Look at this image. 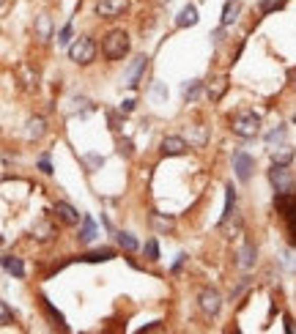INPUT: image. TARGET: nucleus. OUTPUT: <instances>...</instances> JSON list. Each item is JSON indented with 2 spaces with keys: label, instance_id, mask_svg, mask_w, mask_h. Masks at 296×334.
Returning <instances> with one entry per match:
<instances>
[{
  "label": "nucleus",
  "instance_id": "nucleus-20",
  "mask_svg": "<svg viewBox=\"0 0 296 334\" xmlns=\"http://www.w3.org/2000/svg\"><path fill=\"white\" fill-rule=\"evenodd\" d=\"M228 200H225V211H222V222H225L228 217H231V211H233V200H236V195H233V186H228Z\"/></svg>",
  "mask_w": 296,
  "mask_h": 334
},
{
  "label": "nucleus",
  "instance_id": "nucleus-24",
  "mask_svg": "<svg viewBox=\"0 0 296 334\" xmlns=\"http://www.w3.org/2000/svg\"><path fill=\"white\" fill-rule=\"evenodd\" d=\"M69 38H71V25H66V28H60V33H58V44H69Z\"/></svg>",
  "mask_w": 296,
  "mask_h": 334
},
{
  "label": "nucleus",
  "instance_id": "nucleus-3",
  "mask_svg": "<svg viewBox=\"0 0 296 334\" xmlns=\"http://www.w3.org/2000/svg\"><path fill=\"white\" fill-rule=\"evenodd\" d=\"M69 58L74 63H91L93 58H96V44L91 41V38H77L71 47H69Z\"/></svg>",
  "mask_w": 296,
  "mask_h": 334
},
{
  "label": "nucleus",
  "instance_id": "nucleus-12",
  "mask_svg": "<svg viewBox=\"0 0 296 334\" xmlns=\"http://www.w3.org/2000/svg\"><path fill=\"white\" fill-rule=\"evenodd\" d=\"M3 269L6 271H9L11 274V277H25V263H22V260H19V258H11V255H6L3 258Z\"/></svg>",
  "mask_w": 296,
  "mask_h": 334
},
{
  "label": "nucleus",
  "instance_id": "nucleus-32",
  "mask_svg": "<svg viewBox=\"0 0 296 334\" xmlns=\"http://www.w3.org/2000/svg\"><path fill=\"white\" fill-rule=\"evenodd\" d=\"M184 260H187V255H178V258H176V263H173V271H178V269H181V263H184Z\"/></svg>",
  "mask_w": 296,
  "mask_h": 334
},
{
  "label": "nucleus",
  "instance_id": "nucleus-9",
  "mask_svg": "<svg viewBox=\"0 0 296 334\" xmlns=\"http://www.w3.org/2000/svg\"><path fill=\"white\" fill-rule=\"evenodd\" d=\"M55 214H58L60 219H63V222H69V225H77V222H80L77 208H71L69 203H63V200H60V203H55Z\"/></svg>",
  "mask_w": 296,
  "mask_h": 334
},
{
  "label": "nucleus",
  "instance_id": "nucleus-26",
  "mask_svg": "<svg viewBox=\"0 0 296 334\" xmlns=\"http://www.w3.org/2000/svg\"><path fill=\"white\" fill-rule=\"evenodd\" d=\"M124 156H132V140H121V148H118Z\"/></svg>",
  "mask_w": 296,
  "mask_h": 334
},
{
  "label": "nucleus",
  "instance_id": "nucleus-4",
  "mask_svg": "<svg viewBox=\"0 0 296 334\" xmlns=\"http://www.w3.org/2000/svg\"><path fill=\"white\" fill-rule=\"evenodd\" d=\"M233 170H236L239 181H250V176H252V170H255V159L247 156L244 151H239L236 156H233Z\"/></svg>",
  "mask_w": 296,
  "mask_h": 334
},
{
  "label": "nucleus",
  "instance_id": "nucleus-17",
  "mask_svg": "<svg viewBox=\"0 0 296 334\" xmlns=\"http://www.w3.org/2000/svg\"><path fill=\"white\" fill-rule=\"evenodd\" d=\"M118 244L124 246V249H129V252L137 249V241H134V236H132V233H124V230L118 233Z\"/></svg>",
  "mask_w": 296,
  "mask_h": 334
},
{
  "label": "nucleus",
  "instance_id": "nucleus-25",
  "mask_svg": "<svg viewBox=\"0 0 296 334\" xmlns=\"http://www.w3.org/2000/svg\"><path fill=\"white\" fill-rule=\"evenodd\" d=\"M39 170H42V173H52V164H50V156H47V153L42 156V162H39Z\"/></svg>",
  "mask_w": 296,
  "mask_h": 334
},
{
  "label": "nucleus",
  "instance_id": "nucleus-34",
  "mask_svg": "<svg viewBox=\"0 0 296 334\" xmlns=\"http://www.w3.org/2000/svg\"><path fill=\"white\" fill-rule=\"evenodd\" d=\"M9 320H11V315H9V307L3 304V323H9Z\"/></svg>",
  "mask_w": 296,
  "mask_h": 334
},
{
  "label": "nucleus",
  "instance_id": "nucleus-29",
  "mask_svg": "<svg viewBox=\"0 0 296 334\" xmlns=\"http://www.w3.org/2000/svg\"><path fill=\"white\" fill-rule=\"evenodd\" d=\"M154 222H157L159 228H165V230H170V228H173V222H170V219H162V217H157V214H154Z\"/></svg>",
  "mask_w": 296,
  "mask_h": 334
},
{
  "label": "nucleus",
  "instance_id": "nucleus-14",
  "mask_svg": "<svg viewBox=\"0 0 296 334\" xmlns=\"http://www.w3.org/2000/svg\"><path fill=\"white\" fill-rule=\"evenodd\" d=\"M80 238L83 241H93L96 238V225H93L91 217H83V233H80Z\"/></svg>",
  "mask_w": 296,
  "mask_h": 334
},
{
  "label": "nucleus",
  "instance_id": "nucleus-8",
  "mask_svg": "<svg viewBox=\"0 0 296 334\" xmlns=\"http://www.w3.org/2000/svg\"><path fill=\"white\" fill-rule=\"evenodd\" d=\"M200 307H203L208 315H217L219 312V293L217 290H203L200 293Z\"/></svg>",
  "mask_w": 296,
  "mask_h": 334
},
{
  "label": "nucleus",
  "instance_id": "nucleus-33",
  "mask_svg": "<svg viewBox=\"0 0 296 334\" xmlns=\"http://www.w3.org/2000/svg\"><path fill=\"white\" fill-rule=\"evenodd\" d=\"M88 164L96 167V164H102V159H99V156H88Z\"/></svg>",
  "mask_w": 296,
  "mask_h": 334
},
{
  "label": "nucleus",
  "instance_id": "nucleus-1",
  "mask_svg": "<svg viewBox=\"0 0 296 334\" xmlns=\"http://www.w3.org/2000/svg\"><path fill=\"white\" fill-rule=\"evenodd\" d=\"M102 52H104V58H110V61H118V58H124L126 52H129V36H126L124 30H113L110 36L104 38Z\"/></svg>",
  "mask_w": 296,
  "mask_h": 334
},
{
  "label": "nucleus",
  "instance_id": "nucleus-11",
  "mask_svg": "<svg viewBox=\"0 0 296 334\" xmlns=\"http://www.w3.org/2000/svg\"><path fill=\"white\" fill-rule=\"evenodd\" d=\"M145 63H148V58H145V55L134 58V66L129 69V79H126V85H129V88H137V82H140V71L145 69Z\"/></svg>",
  "mask_w": 296,
  "mask_h": 334
},
{
  "label": "nucleus",
  "instance_id": "nucleus-13",
  "mask_svg": "<svg viewBox=\"0 0 296 334\" xmlns=\"http://www.w3.org/2000/svg\"><path fill=\"white\" fill-rule=\"evenodd\" d=\"M293 159V148L291 145H277V148H272V162L274 164H288Z\"/></svg>",
  "mask_w": 296,
  "mask_h": 334
},
{
  "label": "nucleus",
  "instance_id": "nucleus-16",
  "mask_svg": "<svg viewBox=\"0 0 296 334\" xmlns=\"http://www.w3.org/2000/svg\"><path fill=\"white\" fill-rule=\"evenodd\" d=\"M255 249H252V246H244V249H241L239 252V266H241V269H250V266L255 263Z\"/></svg>",
  "mask_w": 296,
  "mask_h": 334
},
{
  "label": "nucleus",
  "instance_id": "nucleus-35",
  "mask_svg": "<svg viewBox=\"0 0 296 334\" xmlns=\"http://www.w3.org/2000/svg\"><path fill=\"white\" fill-rule=\"evenodd\" d=\"M291 79H293V82H296V69H293V71H291Z\"/></svg>",
  "mask_w": 296,
  "mask_h": 334
},
{
  "label": "nucleus",
  "instance_id": "nucleus-2",
  "mask_svg": "<svg viewBox=\"0 0 296 334\" xmlns=\"http://www.w3.org/2000/svg\"><path fill=\"white\" fill-rule=\"evenodd\" d=\"M261 129V118L255 115V112H239L236 118H233V132H236L239 137H255Z\"/></svg>",
  "mask_w": 296,
  "mask_h": 334
},
{
  "label": "nucleus",
  "instance_id": "nucleus-15",
  "mask_svg": "<svg viewBox=\"0 0 296 334\" xmlns=\"http://www.w3.org/2000/svg\"><path fill=\"white\" fill-rule=\"evenodd\" d=\"M236 14H239V6L236 3H228L225 9H222V25H225V28H228V25H233V22H236Z\"/></svg>",
  "mask_w": 296,
  "mask_h": 334
},
{
  "label": "nucleus",
  "instance_id": "nucleus-31",
  "mask_svg": "<svg viewBox=\"0 0 296 334\" xmlns=\"http://www.w3.org/2000/svg\"><path fill=\"white\" fill-rule=\"evenodd\" d=\"M282 135H285V129H274L272 135H269V143H274V140H277V137H282Z\"/></svg>",
  "mask_w": 296,
  "mask_h": 334
},
{
  "label": "nucleus",
  "instance_id": "nucleus-21",
  "mask_svg": "<svg viewBox=\"0 0 296 334\" xmlns=\"http://www.w3.org/2000/svg\"><path fill=\"white\" fill-rule=\"evenodd\" d=\"M113 258V249H99V252H91V255H85V260H91V263H99V260H110Z\"/></svg>",
  "mask_w": 296,
  "mask_h": 334
},
{
  "label": "nucleus",
  "instance_id": "nucleus-19",
  "mask_svg": "<svg viewBox=\"0 0 296 334\" xmlns=\"http://www.w3.org/2000/svg\"><path fill=\"white\" fill-rule=\"evenodd\" d=\"M28 137H42L44 135V118H33V121L28 123Z\"/></svg>",
  "mask_w": 296,
  "mask_h": 334
},
{
  "label": "nucleus",
  "instance_id": "nucleus-10",
  "mask_svg": "<svg viewBox=\"0 0 296 334\" xmlns=\"http://www.w3.org/2000/svg\"><path fill=\"white\" fill-rule=\"evenodd\" d=\"M162 151L167 153V156H178V153L187 151V143L181 137H165L162 140Z\"/></svg>",
  "mask_w": 296,
  "mask_h": 334
},
{
  "label": "nucleus",
  "instance_id": "nucleus-30",
  "mask_svg": "<svg viewBox=\"0 0 296 334\" xmlns=\"http://www.w3.org/2000/svg\"><path fill=\"white\" fill-rule=\"evenodd\" d=\"M134 110V99H126L124 104H121V112H132Z\"/></svg>",
  "mask_w": 296,
  "mask_h": 334
},
{
  "label": "nucleus",
  "instance_id": "nucleus-6",
  "mask_svg": "<svg viewBox=\"0 0 296 334\" xmlns=\"http://www.w3.org/2000/svg\"><path fill=\"white\" fill-rule=\"evenodd\" d=\"M124 9H126V0H99L96 6L99 17H118Z\"/></svg>",
  "mask_w": 296,
  "mask_h": 334
},
{
  "label": "nucleus",
  "instance_id": "nucleus-18",
  "mask_svg": "<svg viewBox=\"0 0 296 334\" xmlns=\"http://www.w3.org/2000/svg\"><path fill=\"white\" fill-rule=\"evenodd\" d=\"M198 93H200V82H198V79H192V82L184 85V99H187V102L198 99Z\"/></svg>",
  "mask_w": 296,
  "mask_h": 334
},
{
  "label": "nucleus",
  "instance_id": "nucleus-28",
  "mask_svg": "<svg viewBox=\"0 0 296 334\" xmlns=\"http://www.w3.org/2000/svg\"><path fill=\"white\" fill-rule=\"evenodd\" d=\"M47 310H50V315H52V318H55V320H58V323H60V326H66V323H63V315H60V312H58V310H55V307H52L50 302H47Z\"/></svg>",
  "mask_w": 296,
  "mask_h": 334
},
{
  "label": "nucleus",
  "instance_id": "nucleus-5",
  "mask_svg": "<svg viewBox=\"0 0 296 334\" xmlns=\"http://www.w3.org/2000/svg\"><path fill=\"white\" fill-rule=\"evenodd\" d=\"M269 181L274 184V189H277V192H288V186H291L288 167H285V164H274L272 170H269Z\"/></svg>",
  "mask_w": 296,
  "mask_h": 334
},
{
  "label": "nucleus",
  "instance_id": "nucleus-23",
  "mask_svg": "<svg viewBox=\"0 0 296 334\" xmlns=\"http://www.w3.org/2000/svg\"><path fill=\"white\" fill-rule=\"evenodd\" d=\"M145 255H148V260H159V246H157V241H148L145 244Z\"/></svg>",
  "mask_w": 296,
  "mask_h": 334
},
{
  "label": "nucleus",
  "instance_id": "nucleus-22",
  "mask_svg": "<svg viewBox=\"0 0 296 334\" xmlns=\"http://www.w3.org/2000/svg\"><path fill=\"white\" fill-rule=\"evenodd\" d=\"M39 36L50 38V19H47V17H39Z\"/></svg>",
  "mask_w": 296,
  "mask_h": 334
},
{
  "label": "nucleus",
  "instance_id": "nucleus-7",
  "mask_svg": "<svg viewBox=\"0 0 296 334\" xmlns=\"http://www.w3.org/2000/svg\"><path fill=\"white\" fill-rule=\"evenodd\" d=\"M198 9L190 3V6H184V9L178 11V17H176V25L178 28H192V25H198Z\"/></svg>",
  "mask_w": 296,
  "mask_h": 334
},
{
  "label": "nucleus",
  "instance_id": "nucleus-27",
  "mask_svg": "<svg viewBox=\"0 0 296 334\" xmlns=\"http://www.w3.org/2000/svg\"><path fill=\"white\" fill-rule=\"evenodd\" d=\"M282 6V0H264V6H261V9L264 11H272V9H280Z\"/></svg>",
  "mask_w": 296,
  "mask_h": 334
}]
</instances>
